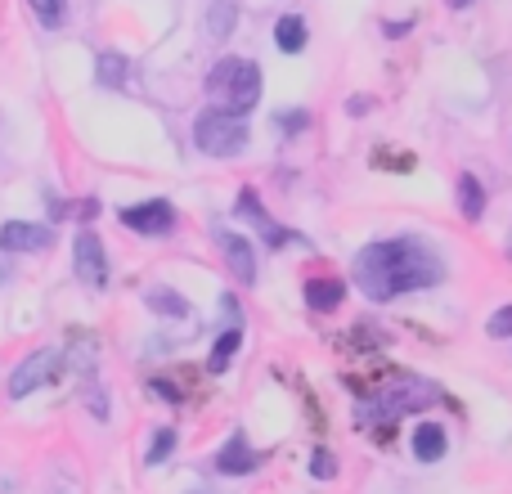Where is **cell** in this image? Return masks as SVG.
I'll return each mask as SVG.
<instances>
[{
	"mask_svg": "<svg viewBox=\"0 0 512 494\" xmlns=\"http://www.w3.org/2000/svg\"><path fill=\"white\" fill-rule=\"evenodd\" d=\"M441 279H445V256L427 239H418V234L369 243L355 256V283H360V292L369 301H391L400 292L436 288Z\"/></svg>",
	"mask_w": 512,
	"mask_h": 494,
	"instance_id": "cell-1",
	"label": "cell"
},
{
	"mask_svg": "<svg viewBox=\"0 0 512 494\" xmlns=\"http://www.w3.org/2000/svg\"><path fill=\"white\" fill-rule=\"evenodd\" d=\"M207 99H212V108H221L230 117H248L261 104V68L243 54L221 59L207 72Z\"/></svg>",
	"mask_w": 512,
	"mask_h": 494,
	"instance_id": "cell-2",
	"label": "cell"
},
{
	"mask_svg": "<svg viewBox=\"0 0 512 494\" xmlns=\"http://www.w3.org/2000/svg\"><path fill=\"white\" fill-rule=\"evenodd\" d=\"M194 144L207 153V158H234V153L248 149V122L221 113V108H207V113H198V122H194Z\"/></svg>",
	"mask_w": 512,
	"mask_h": 494,
	"instance_id": "cell-3",
	"label": "cell"
},
{
	"mask_svg": "<svg viewBox=\"0 0 512 494\" xmlns=\"http://www.w3.org/2000/svg\"><path fill=\"white\" fill-rule=\"evenodd\" d=\"M445 400V391L436 387V382H427V378H400L396 387L387 391V414L391 418H405V414H418V409H432V405H441Z\"/></svg>",
	"mask_w": 512,
	"mask_h": 494,
	"instance_id": "cell-4",
	"label": "cell"
},
{
	"mask_svg": "<svg viewBox=\"0 0 512 494\" xmlns=\"http://www.w3.org/2000/svg\"><path fill=\"white\" fill-rule=\"evenodd\" d=\"M117 221H122L126 230L144 234V239H162V234L176 230V207H171L167 198H149V203H140V207H122Z\"/></svg>",
	"mask_w": 512,
	"mask_h": 494,
	"instance_id": "cell-5",
	"label": "cell"
},
{
	"mask_svg": "<svg viewBox=\"0 0 512 494\" xmlns=\"http://www.w3.org/2000/svg\"><path fill=\"white\" fill-rule=\"evenodd\" d=\"M72 261H77V274L86 288H104L108 283V256H104V243L95 239V234H77V243H72Z\"/></svg>",
	"mask_w": 512,
	"mask_h": 494,
	"instance_id": "cell-6",
	"label": "cell"
},
{
	"mask_svg": "<svg viewBox=\"0 0 512 494\" xmlns=\"http://www.w3.org/2000/svg\"><path fill=\"white\" fill-rule=\"evenodd\" d=\"M0 247L5 252H45V247H54V230L32 221H5L0 225Z\"/></svg>",
	"mask_w": 512,
	"mask_h": 494,
	"instance_id": "cell-7",
	"label": "cell"
},
{
	"mask_svg": "<svg viewBox=\"0 0 512 494\" xmlns=\"http://www.w3.org/2000/svg\"><path fill=\"white\" fill-rule=\"evenodd\" d=\"M256 468H261V454L252 450L243 432H234L230 441L221 445V454H216V472H225V477H248Z\"/></svg>",
	"mask_w": 512,
	"mask_h": 494,
	"instance_id": "cell-8",
	"label": "cell"
},
{
	"mask_svg": "<svg viewBox=\"0 0 512 494\" xmlns=\"http://www.w3.org/2000/svg\"><path fill=\"white\" fill-rule=\"evenodd\" d=\"M216 239H221L225 265H230L234 279H239V283H256V252H252V243L243 239V234H230V230H221Z\"/></svg>",
	"mask_w": 512,
	"mask_h": 494,
	"instance_id": "cell-9",
	"label": "cell"
},
{
	"mask_svg": "<svg viewBox=\"0 0 512 494\" xmlns=\"http://www.w3.org/2000/svg\"><path fill=\"white\" fill-rule=\"evenodd\" d=\"M50 369H54V351H36L32 360H23V364H18L14 382H9V396H14V400H23L27 391L45 387V378H50Z\"/></svg>",
	"mask_w": 512,
	"mask_h": 494,
	"instance_id": "cell-10",
	"label": "cell"
},
{
	"mask_svg": "<svg viewBox=\"0 0 512 494\" xmlns=\"http://www.w3.org/2000/svg\"><path fill=\"white\" fill-rule=\"evenodd\" d=\"M234 212H239V216H248V221L256 225V230L265 234V243H270V247H283V243L292 239V234H288V230H279V225L270 221V212H265V207L256 203V189H243V194H239V203H234Z\"/></svg>",
	"mask_w": 512,
	"mask_h": 494,
	"instance_id": "cell-11",
	"label": "cell"
},
{
	"mask_svg": "<svg viewBox=\"0 0 512 494\" xmlns=\"http://www.w3.org/2000/svg\"><path fill=\"white\" fill-rule=\"evenodd\" d=\"M346 297V283L337 279V274H319V279H306V306L319 310V315H328V310H337Z\"/></svg>",
	"mask_w": 512,
	"mask_h": 494,
	"instance_id": "cell-12",
	"label": "cell"
},
{
	"mask_svg": "<svg viewBox=\"0 0 512 494\" xmlns=\"http://www.w3.org/2000/svg\"><path fill=\"white\" fill-rule=\"evenodd\" d=\"M445 450H450V436H445L441 423H418V427H414V459H418V463L445 459Z\"/></svg>",
	"mask_w": 512,
	"mask_h": 494,
	"instance_id": "cell-13",
	"label": "cell"
},
{
	"mask_svg": "<svg viewBox=\"0 0 512 494\" xmlns=\"http://www.w3.org/2000/svg\"><path fill=\"white\" fill-rule=\"evenodd\" d=\"M126 77H131V59L117 50H99L95 54V81L104 90H126Z\"/></svg>",
	"mask_w": 512,
	"mask_h": 494,
	"instance_id": "cell-14",
	"label": "cell"
},
{
	"mask_svg": "<svg viewBox=\"0 0 512 494\" xmlns=\"http://www.w3.org/2000/svg\"><path fill=\"white\" fill-rule=\"evenodd\" d=\"M306 41H310V27L301 14H283L279 23H274V45H279L283 54H301Z\"/></svg>",
	"mask_w": 512,
	"mask_h": 494,
	"instance_id": "cell-15",
	"label": "cell"
},
{
	"mask_svg": "<svg viewBox=\"0 0 512 494\" xmlns=\"http://www.w3.org/2000/svg\"><path fill=\"white\" fill-rule=\"evenodd\" d=\"M459 212H463V221H472V225L486 216V189H481V180L472 176V171L459 176Z\"/></svg>",
	"mask_w": 512,
	"mask_h": 494,
	"instance_id": "cell-16",
	"label": "cell"
},
{
	"mask_svg": "<svg viewBox=\"0 0 512 494\" xmlns=\"http://www.w3.org/2000/svg\"><path fill=\"white\" fill-rule=\"evenodd\" d=\"M239 346H243V333H239V328H225V333L216 337L212 355H207V369H212V373H225V369H230V360L239 355Z\"/></svg>",
	"mask_w": 512,
	"mask_h": 494,
	"instance_id": "cell-17",
	"label": "cell"
},
{
	"mask_svg": "<svg viewBox=\"0 0 512 494\" xmlns=\"http://www.w3.org/2000/svg\"><path fill=\"white\" fill-rule=\"evenodd\" d=\"M234 23H239V9H234L230 0H212V9H207V32H212L216 41H225V36L234 32Z\"/></svg>",
	"mask_w": 512,
	"mask_h": 494,
	"instance_id": "cell-18",
	"label": "cell"
},
{
	"mask_svg": "<svg viewBox=\"0 0 512 494\" xmlns=\"http://www.w3.org/2000/svg\"><path fill=\"white\" fill-rule=\"evenodd\" d=\"M144 301H149V310H158V315H167V319H185L189 315V301L180 297V292H171V288H153Z\"/></svg>",
	"mask_w": 512,
	"mask_h": 494,
	"instance_id": "cell-19",
	"label": "cell"
},
{
	"mask_svg": "<svg viewBox=\"0 0 512 494\" xmlns=\"http://www.w3.org/2000/svg\"><path fill=\"white\" fill-rule=\"evenodd\" d=\"M171 450H176V427H162V432H153V441H149V468L167 463Z\"/></svg>",
	"mask_w": 512,
	"mask_h": 494,
	"instance_id": "cell-20",
	"label": "cell"
},
{
	"mask_svg": "<svg viewBox=\"0 0 512 494\" xmlns=\"http://www.w3.org/2000/svg\"><path fill=\"white\" fill-rule=\"evenodd\" d=\"M32 14L41 18V27H59L63 23V0H27Z\"/></svg>",
	"mask_w": 512,
	"mask_h": 494,
	"instance_id": "cell-21",
	"label": "cell"
},
{
	"mask_svg": "<svg viewBox=\"0 0 512 494\" xmlns=\"http://www.w3.org/2000/svg\"><path fill=\"white\" fill-rule=\"evenodd\" d=\"M274 122H279L283 135H301L310 126V113H306V108H288V113H279Z\"/></svg>",
	"mask_w": 512,
	"mask_h": 494,
	"instance_id": "cell-22",
	"label": "cell"
},
{
	"mask_svg": "<svg viewBox=\"0 0 512 494\" xmlns=\"http://www.w3.org/2000/svg\"><path fill=\"white\" fill-rule=\"evenodd\" d=\"M310 477H319V481H333V477H337V454L315 450V459H310Z\"/></svg>",
	"mask_w": 512,
	"mask_h": 494,
	"instance_id": "cell-23",
	"label": "cell"
},
{
	"mask_svg": "<svg viewBox=\"0 0 512 494\" xmlns=\"http://www.w3.org/2000/svg\"><path fill=\"white\" fill-rule=\"evenodd\" d=\"M486 333H490V337H512V301H508V306H499L495 315H490Z\"/></svg>",
	"mask_w": 512,
	"mask_h": 494,
	"instance_id": "cell-24",
	"label": "cell"
},
{
	"mask_svg": "<svg viewBox=\"0 0 512 494\" xmlns=\"http://www.w3.org/2000/svg\"><path fill=\"white\" fill-rule=\"evenodd\" d=\"M414 23H418L414 14H409V18H387V27H382V32H387L391 41H400V36H409V32H414Z\"/></svg>",
	"mask_w": 512,
	"mask_h": 494,
	"instance_id": "cell-25",
	"label": "cell"
},
{
	"mask_svg": "<svg viewBox=\"0 0 512 494\" xmlns=\"http://www.w3.org/2000/svg\"><path fill=\"white\" fill-rule=\"evenodd\" d=\"M369 108H373V99H369V95H355V99H346V113H351V117H364V113H369Z\"/></svg>",
	"mask_w": 512,
	"mask_h": 494,
	"instance_id": "cell-26",
	"label": "cell"
},
{
	"mask_svg": "<svg viewBox=\"0 0 512 494\" xmlns=\"http://www.w3.org/2000/svg\"><path fill=\"white\" fill-rule=\"evenodd\" d=\"M450 9H468V5H477V0H445Z\"/></svg>",
	"mask_w": 512,
	"mask_h": 494,
	"instance_id": "cell-27",
	"label": "cell"
},
{
	"mask_svg": "<svg viewBox=\"0 0 512 494\" xmlns=\"http://www.w3.org/2000/svg\"><path fill=\"white\" fill-rule=\"evenodd\" d=\"M508 256H512V234H508Z\"/></svg>",
	"mask_w": 512,
	"mask_h": 494,
	"instance_id": "cell-28",
	"label": "cell"
}]
</instances>
